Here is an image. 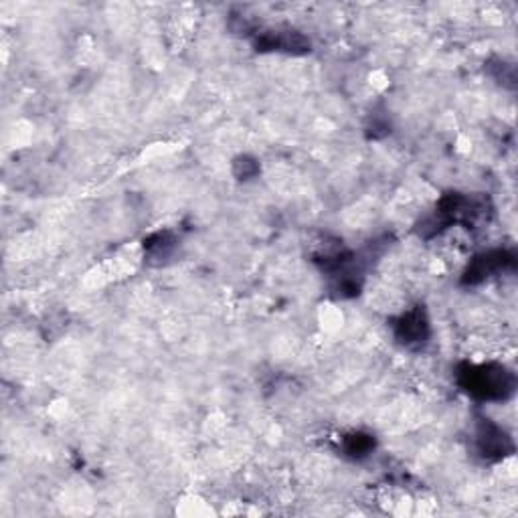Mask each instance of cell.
Returning <instances> with one entry per match:
<instances>
[{"label":"cell","mask_w":518,"mask_h":518,"mask_svg":"<svg viewBox=\"0 0 518 518\" xmlns=\"http://www.w3.org/2000/svg\"><path fill=\"white\" fill-rule=\"evenodd\" d=\"M460 385L480 401H506L514 393L516 379L502 364H472L460 371Z\"/></svg>","instance_id":"6da1fadb"},{"label":"cell","mask_w":518,"mask_h":518,"mask_svg":"<svg viewBox=\"0 0 518 518\" xmlns=\"http://www.w3.org/2000/svg\"><path fill=\"white\" fill-rule=\"evenodd\" d=\"M476 445L478 453H480L484 460H500L514 450L508 433L496 424H492L490 419H484L480 427H478Z\"/></svg>","instance_id":"7a4b0ae2"},{"label":"cell","mask_w":518,"mask_h":518,"mask_svg":"<svg viewBox=\"0 0 518 518\" xmlns=\"http://www.w3.org/2000/svg\"><path fill=\"white\" fill-rule=\"evenodd\" d=\"M397 338L407 348H421L429 338V322L424 310H413L397 322Z\"/></svg>","instance_id":"3957f363"},{"label":"cell","mask_w":518,"mask_h":518,"mask_svg":"<svg viewBox=\"0 0 518 518\" xmlns=\"http://www.w3.org/2000/svg\"><path fill=\"white\" fill-rule=\"evenodd\" d=\"M513 263H514V255L508 254V251H502V249L488 251V254L476 257L474 262L469 263L464 281L478 283L486 278H490L492 273L505 270V267H510Z\"/></svg>","instance_id":"277c9868"},{"label":"cell","mask_w":518,"mask_h":518,"mask_svg":"<svg viewBox=\"0 0 518 518\" xmlns=\"http://www.w3.org/2000/svg\"><path fill=\"white\" fill-rule=\"evenodd\" d=\"M372 445H375V442H372L371 435L354 433L351 437H346L344 451L348 453V456H353V458H362V456H367V453L372 450Z\"/></svg>","instance_id":"5b68a950"}]
</instances>
